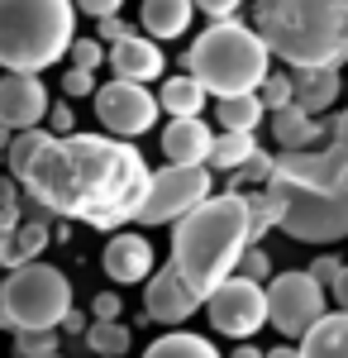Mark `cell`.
Instances as JSON below:
<instances>
[{
    "instance_id": "cell-33",
    "label": "cell",
    "mask_w": 348,
    "mask_h": 358,
    "mask_svg": "<svg viewBox=\"0 0 348 358\" xmlns=\"http://www.w3.org/2000/svg\"><path fill=\"white\" fill-rule=\"evenodd\" d=\"M91 91H96V72H86V67H67L62 72V96L77 101V96H91Z\"/></svg>"
},
{
    "instance_id": "cell-8",
    "label": "cell",
    "mask_w": 348,
    "mask_h": 358,
    "mask_svg": "<svg viewBox=\"0 0 348 358\" xmlns=\"http://www.w3.org/2000/svg\"><path fill=\"white\" fill-rule=\"evenodd\" d=\"M215 192V177L205 163H167V167H148V187H143V201H138L134 220L138 224H172L182 220L191 206H201L205 196Z\"/></svg>"
},
{
    "instance_id": "cell-29",
    "label": "cell",
    "mask_w": 348,
    "mask_h": 358,
    "mask_svg": "<svg viewBox=\"0 0 348 358\" xmlns=\"http://www.w3.org/2000/svg\"><path fill=\"white\" fill-rule=\"evenodd\" d=\"M57 330H15V358H43L57 354Z\"/></svg>"
},
{
    "instance_id": "cell-9",
    "label": "cell",
    "mask_w": 348,
    "mask_h": 358,
    "mask_svg": "<svg viewBox=\"0 0 348 358\" xmlns=\"http://www.w3.org/2000/svg\"><path fill=\"white\" fill-rule=\"evenodd\" d=\"M205 315H210L215 334L224 339H253V334L268 325V287L253 282L243 273H229L210 296H205Z\"/></svg>"
},
{
    "instance_id": "cell-13",
    "label": "cell",
    "mask_w": 348,
    "mask_h": 358,
    "mask_svg": "<svg viewBox=\"0 0 348 358\" xmlns=\"http://www.w3.org/2000/svg\"><path fill=\"white\" fill-rule=\"evenodd\" d=\"M48 115V86L38 82V72H0V120L10 129L43 124Z\"/></svg>"
},
{
    "instance_id": "cell-49",
    "label": "cell",
    "mask_w": 348,
    "mask_h": 358,
    "mask_svg": "<svg viewBox=\"0 0 348 358\" xmlns=\"http://www.w3.org/2000/svg\"><path fill=\"white\" fill-rule=\"evenodd\" d=\"M43 358H62V349H57V354H43Z\"/></svg>"
},
{
    "instance_id": "cell-24",
    "label": "cell",
    "mask_w": 348,
    "mask_h": 358,
    "mask_svg": "<svg viewBox=\"0 0 348 358\" xmlns=\"http://www.w3.org/2000/svg\"><path fill=\"white\" fill-rule=\"evenodd\" d=\"M143 358H224V354L215 349L210 339H201V334L172 330V334H162V339H153Z\"/></svg>"
},
{
    "instance_id": "cell-14",
    "label": "cell",
    "mask_w": 348,
    "mask_h": 358,
    "mask_svg": "<svg viewBox=\"0 0 348 358\" xmlns=\"http://www.w3.org/2000/svg\"><path fill=\"white\" fill-rule=\"evenodd\" d=\"M106 62H110V72L124 77V82H158L167 53H162L158 38H148V34H124V38L106 43Z\"/></svg>"
},
{
    "instance_id": "cell-12",
    "label": "cell",
    "mask_w": 348,
    "mask_h": 358,
    "mask_svg": "<svg viewBox=\"0 0 348 358\" xmlns=\"http://www.w3.org/2000/svg\"><path fill=\"white\" fill-rule=\"evenodd\" d=\"M196 310H201V301H196V292L182 282V273L172 268V258L143 277V315L153 325H182Z\"/></svg>"
},
{
    "instance_id": "cell-1",
    "label": "cell",
    "mask_w": 348,
    "mask_h": 358,
    "mask_svg": "<svg viewBox=\"0 0 348 358\" xmlns=\"http://www.w3.org/2000/svg\"><path fill=\"white\" fill-rule=\"evenodd\" d=\"M148 187V163L119 134H48L20 172V192L48 206L53 220L124 229Z\"/></svg>"
},
{
    "instance_id": "cell-46",
    "label": "cell",
    "mask_w": 348,
    "mask_h": 358,
    "mask_svg": "<svg viewBox=\"0 0 348 358\" xmlns=\"http://www.w3.org/2000/svg\"><path fill=\"white\" fill-rule=\"evenodd\" d=\"M263 358H300V349H291V344H277L272 354H263Z\"/></svg>"
},
{
    "instance_id": "cell-2",
    "label": "cell",
    "mask_w": 348,
    "mask_h": 358,
    "mask_svg": "<svg viewBox=\"0 0 348 358\" xmlns=\"http://www.w3.org/2000/svg\"><path fill=\"white\" fill-rule=\"evenodd\" d=\"M248 248V196L224 192L191 206L182 220H172V268L182 273L196 301L205 306L215 287L239 268V253Z\"/></svg>"
},
{
    "instance_id": "cell-44",
    "label": "cell",
    "mask_w": 348,
    "mask_h": 358,
    "mask_svg": "<svg viewBox=\"0 0 348 358\" xmlns=\"http://www.w3.org/2000/svg\"><path fill=\"white\" fill-rule=\"evenodd\" d=\"M329 292H334V301H339V310H348V268L339 273V282H334Z\"/></svg>"
},
{
    "instance_id": "cell-23",
    "label": "cell",
    "mask_w": 348,
    "mask_h": 358,
    "mask_svg": "<svg viewBox=\"0 0 348 358\" xmlns=\"http://www.w3.org/2000/svg\"><path fill=\"white\" fill-rule=\"evenodd\" d=\"M258 148V134L253 129H219L210 143V158H205V167H215V172H234V167L248 158Z\"/></svg>"
},
{
    "instance_id": "cell-43",
    "label": "cell",
    "mask_w": 348,
    "mask_h": 358,
    "mask_svg": "<svg viewBox=\"0 0 348 358\" xmlns=\"http://www.w3.org/2000/svg\"><path fill=\"white\" fill-rule=\"evenodd\" d=\"M15 206H20V177L5 172L0 177V210H15Z\"/></svg>"
},
{
    "instance_id": "cell-10",
    "label": "cell",
    "mask_w": 348,
    "mask_h": 358,
    "mask_svg": "<svg viewBox=\"0 0 348 358\" xmlns=\"http://www.w3.org/2000/svg\"><path fill=\"white\" fill-rule=\"evenodd\" d=\"M320 315H324V287L310 277V268L268 277V325H277V334L300 339Z\"/></svg>"
},
{
    "instance_id": "cell-6",
    "label": "cell",
    "mask_w": 348,
    "mask_h": 358,
    "mask_svg": "<svg viewBox=\"0 0 348 358\" xmlns=\"http://www.w3.org/2000/svg\"><path fill=\"white\" fill-rule=\"evenodd\" d=\"M268 192L282 206V234L296 244H339L348 239V163L334 182H287L268 177Z\"/></svg>"
},
{
    "instance_id": "cell-34",
    "label": "cell",
    "mask_w": 348,
    "mask_h": 358,
    "mask_svg": "<svg viewBox=\"0 0 348 358\" xmlns=\"http://www.w3.org/2000/svg\"><path fill=\"white\" fill-rule=\"evenodd\" d=\"M348 263L344 258H334V253H320V258H315V263H310V277H315V282H320V287H334V282H339V273H344Z\"/></svg>"
},
{
    "instance_id": "cell-31",
    "label": "cell",
    "mask_w": 348,
    "mask_h": 358,
    "mask_svg": "<svg viewBox=\"0 0 348 358\" xmlns=\"http://www.w3.org/2000/svg\"><path fill=\"white\" fill-rule=\"evenodd\" d=\"M67 57H72V67L96 72V67H106V43L101 38H72L67 43Z\"/></svg>"
},
{
    "instance_id": "cell-35",
    "label": "cell",
    "mask_w": 348,
    "mask_h": 358,
    "mask_svg": "<svg viewBox=\"0 0 348 358\" xmlns=\"http://www.w3.org/2000/svg\"><path fill=\"white\" fill-rule=\"evenodd\" d=\"M15 224H20V206H15V210H0V268H10V253H15Z\"/></svg>"
},
{
    "instance_id": "cell-40",
    "label": "cell",
    "mask_w": 348,
    "mask_h": 358,
    "mask_svg": "<svg viewBox=\"0 0 348 358\" xmlns=\"http://www.w3.org/2000/svg\"><path fill=\"white\" fill-rule=\"evenodd\" d=\"M324 138H329V143H334V148H339V153L348 158V106H344L339 115H334V120H329V129H324Z\"/></svg>"
},
{
    "instance_id": "cell-3",
    "label": "cell",
    "mask_w": 348,
    "mask_h": 358,
    "mask_svg": "<svg viewBox=\"0 0 348 358\" xmlns=\"http://www.w3.org/2000/svg\"><path fill=\"white\" fill-rule=\"evenodd\" d=\"M253 24L291 72L348 62V0H258Z\"/></svg>"
},
{
    "instance_id": "cell-28",
    "label": "cell",
    "mask_w": 348,
    "mask_h": 358,
    "mask_svg": "<svg viewBox=\"0 0 348 358\" xmlns=\"http://www.w3.org/2000/svg\"><path fill=\"white\" fill-rule=\"evenodd\" d=\"M48 234H53V224H43V220H20V224H15V253H10V268H15V263H29V258H38V253L48 248Z\"/></svg>"
},
{
    "instance_id": "cell-47",
    "label": "cell",
    "mask_w": 348,
    "mask_h": 358,
    "mask_svg": "<svg viewBox=\"0 0 348 358\" xmlns=\"http://www.w3.org/2000/svg\"><path fill=\"white\" fill-rule=\"evenodd\" d=\"M10 134H15V129H10V124L0 120V163H5V148H10Z\"/></svg>"
},
{
    "instance_id": "cell-36",
    "label": "cell",
    "mask_w": 348,
    "mask_h": 358,
    "mask_svg": "<svg viewBox=\"0 0 348 358\" xmlns=\"http://www.w3.org/2000/svg\"><path fill=\"white\" fill-rule=\"evenodd\" d=\"M124 315V301L115 296V292H96V301H91V320H119Z\"/></svg>"
},
{
    "instance_id": "cell-18",
    "label": "cell",
    "mask_w": 348,
    "mask_h": 358,
    "mask_svg": "<svg viewBox=\"0 0 348 358\" xmlns=\"http://www.w3.org/2000/svg\"><path fill=\"white\" fill-rule=\"evenodd\" d=\"M339 67H296L291 72V101L310 115H324L334 101H339Z\"/></svg>"
},
{
    "instance_id": "cell-42",
    "label": "cell",
    "mask_w": 348,
    "mask_h": 358,
    "mask_svg": "<svg viewBox=\"0 0 348 358\" xmlns=\"http://www.w3.org/2000/svg\"><path fill=\"white\" fill-rule=\"evenodd\" d=\"M57 334H86V310H77V306H67V315L57 320Z\"/></svg>"
},
{
    "instance_id": "cell-45",
    "label": "cell",
    "mask_w": 348,
    "mask_h": 358,
    "mask_svg": "<svg viewBox=\"0 0 348 358\" xmlns=\"http://www.w3.org/2000/svg\"><path fill=\"white\" fill-rule=\"evenodd\" d=\"M229 358H263V349H253L248 339H239V349H234V354H229Z\"/></svg>"
},
{
    "instance_id": "cell-11",
    "label": "cell",
    "mask_w": 348,
    "mask_h": 358,
    "mask_svg": "<svg viewBox=\"0 0 348 358\" xmlns=\"http://www.w3.org/2000/svg\"><path fill=\"white\" fill-rule=\"evenodd\" d=\"M91 106H96L101 129H106V134H119V138L148 134V129L158 124V115H162L158 91H148V82H124V77L96 86V91H91Z\"/></svg>"
},
{
    "instance_id": "cell-5",
    "label": "cell",
    "mask_w": 348,
    "mask_h": 358,
    "mask_svg": "<svg viewBox=\"0 0 348 358\" xmlns=\"http://www.w3.org/2000/svg\"><path fill=\"white\" fill-rule=\"evenodd\" d=\"M77 38L72 0H0V72H43Z\"/></svg>"
},
{
    "instance_id": "cell-41",
    "label": "cell",
    "mask_w": 348,
    "mask_h": 358,
    "mask_svg": "<svg viewBox=\"0 0 348 358\" xmlns=\"http://www.w3.org/2000/svg\"><path fill=\"white\" fill-rule=\"evenodd\" d=\"M81 15H91V20H101V15H119V5L124 0H72Z\"/></svg>"
},
{
    "instance_id": "cell-26",
    "label": "cell",
    "mask_w": 348,
    "mask_h": 358,
    "mask_svg": "<svg viewBox=\"0 0 348 358\" xmlns=\"http://www.w3.org/2000/svg\"><path fill=\"white\" fill-rule=\"evenodd\" d=\"M243 196H248V244H263L272 229L282 224V206H277V196L268 187H258V192L243 187Z\"/></svg>"
},
{
    "instance_id": "cell-20",
    "label": "cell",
    "mask_w": 348,
    "mask_h": 358,
    "mask_svg": "<svg viewBox=\"0 0 348 358\" xmlns=\"http://www.w3.org/2000/svg\"><path fill=\"white\" fill-rule=\"evenodd\" d=\"M300 358H348V310H324L310 330L300 334Z\"/></svg>"
},
{
    "instance_id": "cell-25",
    "label": "cell",
    "mask_w": 348,
    "mask_h": 358,
    "mask_svg": "<svg viewBox=\"0 0 348 358\" xmlns=\"http://www.w3.org/2000/svg\"><path fill=\"white\" fill-rule=\"evenodd\" d=\"M129 344H134V334H129L124 320H91L86 325V349L96 358H124Z\"/></svg>"
},
{
    "instance_id": "cell-19",
    "label": "cell",
    "mask_w": 348,
    "mask_h": 358,
    "mask_svg": "<svg viewBox=\"0 0 348 358\" xmlns=\"http://www.w3.org/2000/svg\"><path fill=\"white\" fill-rule=\"evenodd\" d=\"M191 15H196V5H191V0H143L138 24H143L148 38L172 43V38H182V34L191 29Z\"/></svg>"
},
{
    "instance_id": "cell-16",
    "label": "cell",
    "mask_w": 348,
    "mask_h": 358,
    "mask_svg": "<svg viewBox=\"0 0 348 358\" xmlns=\"http://www.w3.org/2000/svg\"><path fill=\"white\" fill-rule=\"evenodd\" d=\"M215 129L201 115H182V120H167L162 129V158L167 163H205L210 158Z\"/></svg>"
},
{
    "instance_id": "cell-22",
    "label": "cell",
    "mask_w": 348,
    "mask_h": 358,
    "mask_svg": "<svg viewBox=\"0 0 348 358\" xmlns=\"http://www.w3.org/2000/svg\"><path fill=\"white\" fill-rule=\"evenodd\" d=\"M215 120H219V129H258V124L268 120V106L258 101V91L219 96V101H215Z\"/></svg>"
},
{
    "instance_id": "cell-7",
    "label": "cell",
    "mask_w": 348,
    "mask_h": 358,
    "mask_svg": "<svg viewBox=\"0 0 348 358\" xmlns=\"http://www.w3.org/2000/svg\"><path fill=\"white\" fill-rule=\"evenodd\" d=\"M0 301L10 315V330H57V320L72 306V282L53 263H15L10 277H0Z\"/></svg>"
},
{
    "instance_id": "cell-39",
    "label": "cell",
    "mask_w": 348,
    "mask_h": 358,
    "mask_svg": "<svg viewBox=\"0 0 348 358\" xmlns=\"http://www.w3.org/2000/svg\"><path fill=\"white\" fill-rule=\"evenodd\" d=\"M124 34H134V29L124 24L119 15H101V20H96V38H101V43H115V38H124Z\"/></svg>"
},
{
    "instance_id": "cell-27",
    "label": "cell",
    "mask_w": 348,
    "mask_h": 358,
    "mask_svg": "<svg viewBox=\"0 0 348 358\" xmlns=\"http://www.w3.org/2000/svg\"><path fill=\"white\" fill-rule=\"evenodd\" d=\"M272 158H277V153H268V148H253V153H248V158H243L234 172H224V177H229V192H243V187H268Z\"/></svg>"
},
{
    "instance_id": "cell-17",
    "label": "cell",
    "mask_w": 348,
    "mask_h": 358,
    "mask_svg": "<svg viewBox=\"0 0 348 358\" xmlns=\"http://www.w3.org/2000/svg\"><path fill=\"white\" fill-rule=\"evenodd\" d=\"M272 120V138H277V148H315L324 138V129H329V120H320V115L300 110V106H277V110H268Z\"/></svg>"
},
{
    "instance_id": "cell-30",
    "label": "cell",
    "mask_w": 348,
    "mask_h": 358,
    "mask_svg": "<svg viewBox=\"0 0 348 358\" xmlns=\"http://www.w3.org/2000/svg\"><path fill=\"white\" fill-rule=\"evenodd\" d=\"M258 101H263L268 110H277V106H291V72H277V67H272L268 77L258 82Z\"/></svg>"
},
{
    "instance_id": "cell-21",
    "label": "cell",
    "mask_w": 348,
    "mask_h": 358,
    "mask_svg": "<svg viewBox=\"0 0 348 358\" xmlns=\"http://www.w3.org/2000/svg\"><path fill=\"white\" fill-rule=\"evenodd\" d=\"M158 110L167 115V120H182V115H201L205 110V86L196 82L191 72H182V77H167L158 91Z\"/></svg>"
},
{
    "instance_id": "cell-4",
    "label": "cell",
    "mask_w": 348,
    "mask_h": 358,
    "mask_svg": "<svg viewBox=\"0 0 348 358\" xmlns=\"http://www.w3.org/2000/svg\"><path fill=\"white\" fill-rule=\"evenodd\" d=\"M187 72L205 86V96H239V91H258V82L272 72V48L263 43L258 29L239 24V20H210L191 38L182 53Z\"/></svg>"
},
{
    "instance_id": "cell-48",
    "label": "cell",
    "mask_w": 348,
    "mask_h": 358,
    "mask_svg": "<svg viewBox=\"0 0 348 358\" xmlns=\"http://www.w3.org/2000/svg\"><path fill=\"white\" fill-rule=\"evenodd\" d=\"M0 330H10V315H5V301H0Z\"/></svg>"
},
{
    "instance_id": "cell-32",
    "label": "cell",
    "mask_w": 348,
    "mask_h": 358,
    "mask_svg": "<svg viewBox=\"0 0 348 358\" xmlns=\"http://www.w3.org/2000/svg\"><path fill=\"white\" fill-rule=\"evenodd\" d=\"M234 273H243V277H253V282H268L272 277V258H268V248L263 244H248L239 253V268Z\"/></svg>"
},
{
    "instance_id": "cell-37",
    "label": "cell",
    "mask_w": 348,
    "mask_h": 358,
    "mask_svg": "<svg viewBox=\"0 0 348 358\" xmlns=\"http://www.w3.org/2000/svg\"><path fill=\"white\" fill-rule=\"evenodd\" d=\"M43 120H48V129H53V134H72V129H77V120H72V106H67V101L48 106V115H43Z\"/></svg>"
},
{
    "instance_id": "cell-15",
    "label": "cell",
    "mask_w": 348,
    "mask_h": 358,
    "mask_svg": "<svg viewBox=\"0 0 348 358\" xmlns=\"http://www.w3.org/2000/svg\"><path fill=\"white\" fill-rule=\"evenodd\" d=\"M101 268H106L110 282L134 287V282H143V277L158 268V253H153V244H148L143 234H134V229H115L110 244H106V253H101Z\"/></svg>"
},
{
    "instance_id": "cell-38",
    "label": "cell",
    "mask_w": 348,
    "mask_h": 358,
    "mask_svg": "<svg viewBox=\"0 0 348 358\" xmlns=\"http://www.w3.org/2000/svg\"><path fill=\"white\" fill-rule=\"evenodd\" d=\"M191 5H196L201 15H210V20H234L243 0H191Z\"/></svg>"
}]
</instances>
